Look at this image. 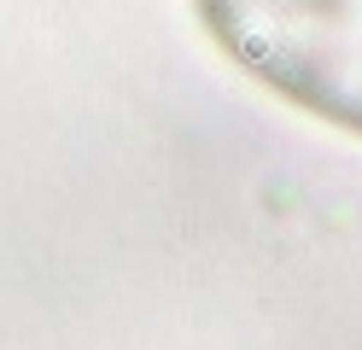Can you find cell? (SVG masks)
<instances>
[{
	"mask_svg": "<svg viewBox=\"0 0 362 350\" xmlns=\"http://www.w3.org/2000/svg\"><path fill=\"white\" fill-rule=\"evenodd\" d=\"M187 18L234 76L362 140V0H187Z\"/></svg>",
	"mask_w": 362,
	"mask_h": 350,
	"instance_id": "1",
	"label": "cell"
}]
</instances>
